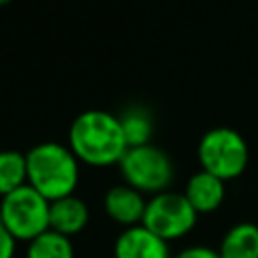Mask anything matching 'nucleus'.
Returning <instances> with one entry per match:
<instances>
[{
  "instance_id": "f3484780",
  "label": "nucleus",
  "mask_w": 258,
  "mask_h": 258,
  "mask_svg": "<svg viewBox=\"0 0 258 258\" xmlns=\"http://www.w3.org/2000/svg\"><path fill=\"white\" fill-rule=\"evenodd\" d=\"M12 0H0V6H6V4H10Z\"/></svg>"
},
{
  "instance_id": "dca6fc26",
  "label": "nucleus",
  "mask_w": 258,
  "mask_h": 258,
  "mask_svg": "<svg viewBox=\"0 0 258 258\" xmlns=\"http://www.w3.org/2000/svg\"><path fill=\"white\" fill-rule=\"evenodd\" d=\"M16 240L14 236L0 224V258H14L16 256Z\"/></svg>"
},
{
  "instance_id": "f8f14e48",
  "label": "nucleus",
  "mask_w": 258,
  "mask_h": 258,
  "mask_svg": "<svg viewBox=\"0 0 258 258\" xmlns=\"http://www.w3.org/2000/svg\"><path fill=\"white\" fill-rule=\"evenodd\" d=\"M119 121H121V129H123L127 147L151 143L155 123H153V115L149 109H145L141 105H131L119 115Z\"/></svg>"
},
{
  "instance_id": "7ed1b4c3",
  "label": "nucleus",
  "mask_w": 258,
  "mask_h": 258,
  "mask_svg": "<svg viewBox=\"0 0 258 258\" xmlns=\"http://www.w3.org/2000/svg\"><path fill=\"white\" fill-rule=\"evenodd\" d=\"M198 161L204 171L230 181L240 177L250 161V147L232 127H212L198 143Z\"/></svg>"
},
{
  "instance_id": "9d476101",
  "label": "nucleus",
  "mask_w": 258,
  "mask_h": 258,
  "mask_svg": "<svg viewBox=\"0 0 258 258\" xmlns=\"http://www.w3.org/2000/svg\"><path fill=\"white\" fill-rule=\"evenodd\" d=\"M91 212L85 200L79 196H67L60 200L50 202V230L67 236L73 240V236L81 234L89 224Z\"/></svg>"
},
{
  "instance_id": "4468645a",
  "label": "nucleus",
  "mask_w": 258,
  "mask_h": 258,
  "mask_svg": "<svg viewBox=\"0 0 258 258\" xmlns=\"http://www.w3.org/2000/svg\"><path fill=\"white\" fill-rule=\"evenodd\" d=\"M26 185V153L16 149L0 151V198Z\"/></svg>"
},
{
  "instance_id": "f03ea898",
  "label": "nucleus",
  "mask_w": 258,
  "mask_h": 258,
  "mask_svg": "<svg viewBox=\"0 0 258 258\" xmlns=\"http://www.w3.org/2000/svg\"><path fill=\"white\" fill-rule=\"evenodd\" d=\"M69 145L56 141L36 143L26 151V183L48 202L73 196L81 169Z\"/></svg>"
},
{
  "instance_id": "39448f33",
  "label": "nucleus",
  "mask_w": 258,
  "mask_h": 258,
  "mask_svg": "<svg viewBox=\"0 0 258 258\" xmlns=\"http://www.w3.org/2000/svg\"><path fill=\"white\" fill-rule=\"evenodd\" d=\"M119 171L123 183L135 187L143 196H155L169 189L175 173L171 157L153 143L127 147L125 155L119 161Z\"/></svg>"
},
{
  "instance_id": "423d86ee",
  "label": "nucleus",
  "mask_w": 258,
  "mask_h": 258,
  "mask_svg": "<svg viewBox=\"0 0 258 258\" xmlns=\"http://www.w3.org/2000/svg\"><path fill=\"white\" fill-rule=\"evenodd\" d=\"M141 224L165 242H175L196 228L198 212L191 208L183 191L165 189L147 200Z\"/></svg>"
},
{
  "instance_id": "f257e3e1",
  "label": "nucleus",
  "mask_w": 258,
  "mask_h": 258,
  "mask_svg": "<svg viewBox=\"0 0 258 258\" xmlns=\"http://www.w3.org/2000/svg\"><path fill=\"white\" fill-rule=\"evenodd\" d=\"M75 157L91 167L119 165L127 151L119 115L89 109L79 113L69 127V143Z\"/></svg>"
},
{
  "instance_id": "ddd939ff",
  "label": "nucleus",
  "mask_w": 258,
  "mask_h": 258,
  "mask_svg": "<svg viewBox=\"0 0 258 258\" xmlns=\"http://www.w3.org/2000/svg\"><path fill=\"white\" fill-rule=\"evenodd\" d=\"M24 258H75V246L71 238L54 230H46L26 244Z\"/></svg>"
},
{
  "instance_id": "6e6552de",
  "label": "nucleus",
  "mask_w": 258,
  "mask_h": 258,
  "mask_svg": "<svg viewBox=\"0 0 258 258\" xmlns=\"http://www.w3.org/2000/svg\"><path fill=\"white\" fill-rule=\"evenodd\" d=\"M145 206H147L145 196L127 183L111 185L103 196L105 214L111 218V222H115L123 228L139 226L143 222Z\"/></svg>"
},
{
  "instance_id": "9b49d317",
  "label": "nucleus",
  "mask_w": 258,
  "mask_h": 258,
  "mask_svg": "<svg viewBox=\"0 0 258 258\" xmlns=\"http://www.w3.org/2000/svg\"><path fill=\"white\" fill-rule=\"evenodd\" d=\"M218 252L222 258H258V226L238 222L224 234Z\"/></svg>"
},
{
  "instance_id": "0eeeda50",
  "label": "nucleus",
  "mask_w": 258,
  "mask_h": 258,
  "mask_svg": "<svg viewBox=\"0 0 258 258\" xmlns=\"http://www.w3.org/2000/svg\"><path fill=\"white\" fill-rule=\"evenodd\" d=\"M113 258H173V254L169 242L139 224L123 228V232L115 238Z\"/></svg>"
},
{
  "instance_id": "1a4fd4ad",
  "label": "nucleus",
  "mask_w": 258,
  "mask_h": 258,
  "mask_svg": "<svg viewBox=\"0 0 258 258\" xmlns=\"http://www.w3.org/2000/svg\"><path fill=\"white\" fill-rule=\"evenodd\" d=\"M183 196L187 198L191 208L198 212V216L200 214H212L224 204L226 181H222L220 177L200 169L187 179Z\"/></svg>"
},
{
  "instance_id": "20e7f679",
  "label": "nucleus",
  "mask_w": 258,
  "mask_h": 258,
  "mask_svg": "<svg viewBox=\"0 0 258 258\" xmlns=\"http://www.w3.org/2000/svg\"><path fill=\"white\" fill-rule=\"evenodd\" d=\"M0 224L16 242H30L50 230V202L28 183L0 198Z\"/></svg>"
},
{
  "instance_id": "2eb2a0df",
  "label": "nucleus",
  "mask_w": 258,
  "mask_h": 258,
  "mask_svg": "<svg viewBox=\"0 0 258 258\" xmlns=\"http://www.w3.org/2000/svg\"><path fill=\"white\" fill-rule=\"evenodd\" d=\"M173 258H222V256H220L218 248L196 244V246H187V248L179 250L177 254H173Z\"/></svg>"
}]
</instances>
